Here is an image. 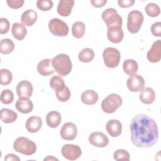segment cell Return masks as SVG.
<instances>
[{"instance_id": "obj_1", "label": "cell", "mask_w": 161, "mask_h": 161, "mask_svg": "<svg viewBox=\"0 0 161 161\" xmlns=\"http://www.w3.org/2000/svg\"><path fill=\"white\" fill-rule=\"evenodd\" d=\"M130 129L131 142L137 147H152L157 142V125L153 119L145 114L140 113L134 116L131 121Z\"/></svg>"}, {"instance_id": "obj_2", "label": "cell", "mask_w": 161, "mask_h": 161, "mask_svg": "<svg viewBox=\"0 0 161 161\" xmlns=\"http://www.w3.org/2000/svg\"><path fill=\"white\" fill-rule=\"evenodd\" d=\"M52 66L55 71L60 76H66L72 69V64L69 56L65 53L55 55L52 59Z\"/></svg>"}, {"instance_id": "obj_3", "label": "cell", "mask_w": 161, "mask_h": 161, "mask_svg": "<svg viewBox=\"0 0 161 161\" xmlns=\"http://www.w3.org/2000/svg\"><path fill=\"white\" fill-rule=\"evenodd\" d=\"M14 150L25 155H31L36 150L35 143L26 137L20 136L17 138L13 143Z\"/></svg>"}, {"instance_id": "obj_4", "label": "cell", "mask_w": 161, "mask_h": 161, "mask_svg": "<svg viewBox=\"0 0 161 161\" xmlns=\"http://www.w3.org/2000/svg\"><path fill=\"white\" fill-rule=\"evenodd\" d=\"M144 19L142 12L138 10L130 11L127 17V28L130 33L135 34L138 33L143 24Z\"/></svg>"}, {"instance_id": "obj_5", "label": "cell", "mask_w": 161, "mask_h": 161, "mask_svg": "<svg viewBox=\"0 0 161 161\" xmlns=\"http://www.w3.org/2000/svg\"><path fill=\"white\" fill-rule=\"evenodd\" d=\"M121 97L117 94H109L105 97L101 103V108L106 113H113L115 112L122 104Z\"/></svg>"}, {"instance_id": "obj_6", "label": "cell", "mask_w": 161, "mask_h": 161, "mask_svg": "<svg viewBox=\"0 0 161 161\" xmlns=\"http://www.w3.org/2000/svg\"><path fill=\"white\" fill-rule=\"evenodd\" d=\"M104 63L108 68L116 67L120 62L121 54L119 50L114 47H108L103 52Z\"/></svg>"}, {"instance_id": "obj_7", "label": "cell", "mask_w": 161, "mask_h": 161, "mask_svg": "<svg viewBox=\"0 0 161 161\" xmlns=\"http://www.w3.org/2000/svg\"><path fill=\"white\" fill-rule=\"evenodd\" d=\"M101 17L107 28L116 26H122V18L114 8H108L104 10L102 13Z\"/></svg>"}, {"instance_id": "obj_8", "label": "cell", "mask_w": 161, "mask_h": 161, "mask_svg": "<svg viewBox=\"0 0 161 161\" xmlns=\"http://www.w3.org/2000/svg\"><path fill=\"white\" fill-rule=\"evenodd\" d=\"M48 28L52 35L57 36H65L69 32L67 24L57 18H52L49 21Z\"/></svg>"}, {"instance_id": "obj_9", "label": "cell", "mask_w": 161, "mask_h": 161, "mask_svg": "<svg viewBox=\"0 0 161 161\" xmlns=\"http://www.w3.org/2000/svg\"><path fill=\"white\" fill-rule=\"evenodd\" d=\"M62 155L69 160H75L82 155V150L79 145L65 144L61 148Z\"/></svg>"}, {"instance_id": "obj_10", "label": "cell", "mask_w": 161, "mask_h": 161, "mask_svg": "<svg viewBox=\"0 0 161 161\" xmlns=\"http://www.w3.org/2000/svg\"><path fill=\"white\" fill-rule=\"evenodd\" d=\"M126 86L131 92L142 91L145 87V79L139 74H134L127 79Z\"/></svg>"}, {"instance_id": "obj_11", "label": "cell", "mask_w": 161, "mask_h": 161, "mask_svg": "<svg viewBox=\"0 0 161 161\" xmlns=\"http://www.w3.org/2000/svg\"><path fill=\"white\" fill-rule=\"evenodd\" d=\"M61 138L65 140H73L77 135V128L75 125L72 122H67L63 125L60 129Z\"/></svg>"}, {"instance_id": "obj_12", "label": "cell", "mask_w": 161, "mask_h": 161, "mask_svg": "<svg viewBox=\"0 0 161 161\" xmlns=\"http://www.w3.org/2000/svg\"><path fill=\"white\" fill-rule=\"evenodd\" d=\"M89 141L91 145L98 148H104L109 143L108 136L100 131H94L91 133L89 136Z\"/></svg>"}, {"instance_id": "obj_13", "label": "cell", "mask_w": 161, "mask_h": 161, "mask_svg": "<svg viewBox=\"0 0 161 161\" xmlns=\"http://www.w3.org/2000/svg\"><path fill=\"white\" fill-rule=\"evenodd\" d=\"M33 87L30 82L23 80L18 82L16 87V91L19 97L29 98L31 96Z\"/></svg>"}, {"instance_id": "obj_14", "label": "cell", "mask_w": 161, "mask_h": 161, "mask_svg": "<svg viewBox=\"0 0 161 161\" xmlns=\"http://www.w3.org/2000/svg\"><path fill=\"white\" fill-rule=\"evenodd\" d=\"M148 60L152 63H157L161 58V42L160 40H157L152 44V47L147 53Z\"/></svg>"}, {"instance_id": "obj_15", "label": "cell", "mask_w": 161, "mask_h": 161, "mask_svg": "<svg viewBox=\"0 0 161 161\" xmlns=\"http://www.w3.org/2000/svg\"><path fill=\"white\" fill-rule=\"evenodd\" d=\"M107 37L113 43H120L124 37V33L121 26H111L108 28Z\"/></svg>"}, {"instance_id": "obj_16", "label": "cell", "mask_w": 161, "mask_h": 161, "mask_svg": "<svg viewBox=\"0 0 161 161\" xmlns=\"http://www.w3.org/2000/svg\"><path fill=\"white\" fill-rule=\"evenodd\" d=\"M38 72L42 76H48L54 73L55 70L52 66V60L45 58L40 61L37 65Z\"/></svg>"}, {"instance_id": "obj_17", "label": "cell", "mask_w": 161, "mask_h": 161, "mask_svg": "<svg viewBox=\"0 0 161 161\" xmlns=\"http://www.w3.org/2000/svg\"><path fill=\"white\" fill-rule=\"evenodd\" d=\"M16 109L23 114H28L32 111L33 103L27 97H19L15 104Z\"/></svg>"}, {"instance_id": "obj_18", "label": "cell", "mask_w": 161, "mask_h": 161, "mask_svg": "<svg viewBox=\"0 0 161 161\" xmlns=\"http://www.w3.org/2000/svg\"><path fill=\"white\" fill-rule=\"evenodd\" d=\"M106 130L112 137H117L121 133L122 124L118 119H111L106 123Z\"/></svg>"}, {"instance_id": "obj_19", "label": "cell", "mask_w": 161, "mask_h": 161, "mask_svg": "<svg viewBox=\"0 0 161 161\" xmlns=\"http://www.w3.org/2000/svg\"><path fill=\"white\" fill-rule=\"evenodd\" d=\"M25 126L28 132L34 133L41 129L42 126V120L39 116H32L27 119Z\"/></svg>"}, {"instance_id": "obj_20", "label": "cell", "mask_w": 161, "mask_h": 161, "mask_svg": "<svg viewBox=\"0 0 161 161\" xmlns=\"http://www.w3.org/2000/svg\"><path fill=\"white\" fill-rule=\"evenodd\" d=\"M74 5V0H60L58 4L57 12L62 16H69Z\"/></svg>"}, {"instance_id": "obj_21", "label": "cell", "mask_w": 161, "mask_h": 161, "mask_svg": "<svg viewBox=\"0 0 161 161\" xmlns=\"http://www.w3.org/2000/svg\"><path fill=\"white\" fill-rule=\"evenodd\" d=\"M37 18L38 14L33 9H27L23 13L21 16V21L25 26H31L35 23Z\"/></svg>"}, {"instance_id": "obj_22", "label": "cell", "mask_w": 161, "mask_h": 161, "mask_svg": "<svg viewBox=\"0 0 161 161\" xmlns=\"http://www.w3.org/2000/svg\"><path fill=\"white\" fill-rule=\"evenodd\" d=\"M11 32L15 39L17 40H22L25 38L27 34V30L23 23H14L12 25Z\"/></svg>"}, {"instance_id": "obj_23", "label": "cell", "mask_w": 161, "mask_h": 161, "mask_svg": "<svg viewBox=\"0 0 161 161\" xmlns=\"http://www.w3.org/2000/svg\"><path fill=\"white\" fill-rule=\"evenodd\" d=\"M99 96L97 93L91 89H88L84 91L81 95L82 102L87 105H92L97 103Z\"/></svg>"}, {"instance_id": "obj_24", "label": "cell", "mask_w": 161, "mask_h": 161, "mask_svg": "<svg viewBox=\"0 0 161 161\" xmlns=\"http://www.w3.org/2000/svg\"><path fill=\"white\" fill-rule=\"evenodd\" d=\"M61 120L60 113L56 111H50L46 116V123L49 127L52 128L58 127L61 123Z\"/></svg>"}, {"instance_id": "obj_25", "label": "cell", "mask_w": 161, "mask_h": 161, "mask_svg": "<svg viewBox=\"0 0 161 161\" xmlns=\"http://www.w3.org/2000/svg\"><path fill=\"white\" fill-rule=\"evenodd\" d=\"M155 99V92L151 87H146L143 89L140 94V100L145 104H150L153 103Z\"/></svg>"}, {"instance_id": "obj_26", "label": "cell", "mask_w": 161, "mask_h": 161, "mask_svg": "<svg viewBox=\"0 0 161 161\" xmlns=\"http://www.w3.org/2000/svg\"><path fill=\"white\" fill-rule=\"evenodd\" d=\"M1 119L4 123H11L14 122L17 118L18 114L14 111L8 109L3 108L1 109Z\"/></svg>"}, {"instance_id": "obj_27", "label": "cell", "mask_w": 161, "mask_h": 161, "mask_svg": "<svg viewBox=\"0 0 161 161\" xmlns=\"http://www.w3.org/2000/svg\"><path fill=\"white\" fill-rule=\"evenodd\" d=\"M123 69L125 73L131 76L136 74L138 69V64L133 59H127L123 64Z\"/></svg>"}, {"instance_id": "obj_28", "label": "cell", "mask_w": 161, "mask_h": 161, "mask_svg": "<svg viewBox=\"0 0 161 161\" xmlns=\"http://www.w3.org/2000/svg\"><path fill=\"white\" fill-rule=\"evenodd\" d=\"M94 52L92 50V49L90 48H85L79 53L78 58L80 62L88 63L94 59Z\"/></svg>"}, {"instance_id": "obj_29", "label": "cell", "mask_w": 161, "mask_h": 161, "mask_svg": "<svg viewBox=\"0 0 161 161\" xmlns=\"http://www.w3.org/2000/svg\"><path fill=\"white\" fill-rule=\"evenodd\" d=\"M86 25L82 21L75 22L72 26V33L74 37L76 38H82L85 33Z\"/></svg>"}, {"instance_id": "obj_30", "label": "cell", "mask_w": 161, "mask_h": 161, "mask_svg": "<svg viewBox=\"0 0 161 161\" xmlns=\"http://www.w3.org/2000/svg\"><path fill=\"white\" fill-rule=\"evenodd\" d=\"M14 48L13 42L9 38L2 39L0 42V52L2 54H9L11 53Z\"/></svg>"}, {"instance_id": "obj_31", "label": "cell", "mask_w": 161, "mask_h": 161, "mask_svg": "<svg viewBox=\"0 0 161 161\" xmlns=\"http://www.w3.org/2000/svg\"><path fill=\"white\" fill-rule=\"evenodd\" d=\"M50 86L55 92L60 91L65 87L64 80L59 75H54L50 79Z\"/></svg>"}, {"instance_id": "obj_32", "label": "cell", "mask_w": 161, "mask_h": 161, "mask_svg": "<svg viewBox=\"0 0 161 161\" xmlns=\"http://www.w3.org/2000/svg\"><path fill=\"white\" fill-rule=\"evenodd\" d=\"M13 79V75L10 70L7 69H1L0 70V84L2 86L9 84Z\"/></svg>"}, {"instance_id": "obj_33", "label": "cell", "mask_w": 161, "mask_h": 161, "mask_svg": "<svg viewBox=\"0 0 161 161\" xmlns=\"http://www.w3.org/2000/svg\"><path fill=\"white\" fill-rule=\"evenodd\" d=\"M145 11L147 15L150 17L155 18L158 16L160 13V7L155 3H149L146 5L145 8Z\"/></svg>"}, {"instance_id": "obj_34", "label": "cell", "mask_w": 161, "mask_h": 161, "mask_svg": "<svg viewBox=\"0 0 161 161\" xmlns=\"http://www.w3.org/2000/svg\"><path fill=\"white\" fill-rule=\"evenodd\" d=\"M71 96V92L69 88L65 86V87L58 91L56 92V96L58 101L61 102H66L67 101Z\"/></svg>"}, {"instance_id": "obj_35", "label": "cell", "mask_w": 161, "mask_h": 161, "mask_svg": "<svg viewBox=\"0 0 161 161\" xmlns=\"http://www.w3.org/2000/svg\"><path fill=\"white\" fill-rule=\"evenodd\" d=\"M14 99L13 92L9 89H4L1 93V101L4 104H11Z\"/></svg>"}, {"instance_id": "obj_36", "label": "cell", "mask_w": 161, "mask_h": 161, "mask_svg": "<svg viewBox=\"0 0 161 161\" xmlns=\"http://www.w3.org/2000/svg\"><path fill=\"white\" fill-rule=\"evenodd\" d=\"M113 157L115 160L129 161L130 158V153L124 149H118L113 153Z\"/></svg>"}, {"instance_id": "obj_37", "label": "cell", "mask_w": 161, "mask_h": 161, "mask_svg": "<svg viewBox=\"0 0 161 161\" xmlns=\"http://www.w3.org/2000/svg\"><path fill=\"white\" fill-rule=\"evenodd\" d=\"M53 2L50 0H38L36 1L37 8L42 11H48L53 7Z\"/></svg>"}, {"instance_id": "obj_38", "label": "cell", "mask_w": 161, "mask_h": 161, "mask_svg": "<svg viewBox=\"0 0 161 161\" xmlns=\"http://www.w3.org/2000/svg\"><path fill=\"white\" fill-rule=\"evenodd\" d=\"M10 27V24L8 19L5 18H0V33L1 35L6 33Z\"/></svg>"}, {"instance_id": "obj_39", "label": "cell", "mask_w": 161, "mask_h": 161, "mask_svg": "<svg viewBox=\"0 0 161 161\" xmlns=\"http://www.w3.org/2000/svg\"><path fill=\"white\" fill-rule=\"evenodd\" d=\"M151 32L155 36H161V22L158 21L154 23L151 26Z\"/></svg>"}, {"instance_id": "obj_40", "label": "cell", "mask_w": 161, "mask_h": 161, "mask_svg": "<svg viewBox=\"0 0 161 161\" xmlns=\"http://www.w3.org/2000/svg\"><path fill=\"white\" fill-rule=\"evenodd\" d=\"M23 0H7L6 3L8 6L12 9H18L23 6L24 4Z\"/></svg>"}, {"instance_id": "obj_41", "label": "cell", "mask_w": 161, "mask_h": 161, "mask_svg": "<svg viewBox=\"0 0 161 161\" xmlns=\"http://www.w3.org/2000/svg\"><path fill=\"white\" fill-rule=\"evenodd\" d=\"M135 3L134 0H119L118 1V4L119 7L123 8H127L132 6Z\"/></svg>"}, {"instance_id": "obj_42", "label": "cell", "mask_w": 161, "mask_h": 161, "mask_svg": "<svg viewBox=\"0 0 161 161\" xmlns=\"http://www.w3.org/2000/svg\"><path fill=\"white\" fill-rule=\"evenodd\" d=\"M107 3V0H94L91 1V4L96 8H101L104 6Z\"/></svg>"}, {"instance_id": "obj_43", "label": "cell", "mask_w": 161, "mask_h": 161, "mask_svg": "<svg viewBox=\"0 0 161 161\" xmlns=\"http://www.w3.org/2000/svg\"><path fill=\"white\" fill-rule=\"evenodd\" d=\"M4 160H18L19 161L20 158L16 155L13 154V153H10V154H8L6 155V157H4Z\"/></svg>"}, {"instance_id": "obj_44", "label": "cell", "mask_w": 161, "mask_h": 161, "mask_svg": "<svg viewBox=\"0 0 161 161\" xmlns=\"http://www.w3.org/2000/svg\"><path fill=\"white\" fill-rule=\"evenodd\" d=\"M58 160L57 158L53 157V156H48L47 158H44V160Z\"/></svg>"}]
</instances>
